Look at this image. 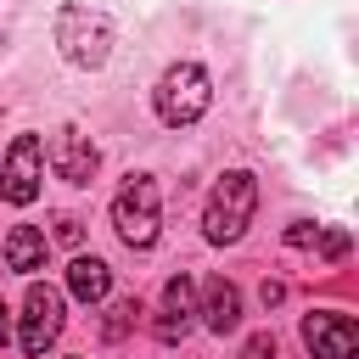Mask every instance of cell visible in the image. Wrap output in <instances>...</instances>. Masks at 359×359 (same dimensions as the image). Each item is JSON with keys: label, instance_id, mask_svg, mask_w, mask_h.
<instances>
[{"label": "cell", "instance_id": "cell-1", "mask_svg": "<svg viewBox=\"0 0 359 359\" xmlns=\"http://www.w3.org/2000/svg\"><path fill=\"white\" fill-rule=\"evenodd\" d=\"M252 208H258V180H252L247 168H230V174L213 185V196H208V213H202V230H208V241H236V236L247 230Z\"/></svg>", "mask_w": 359, "mask_h": 359}, {"label": "cell", "instance_id": "cell-2", "mask_svg": "<svg viewBox=\"0 0 359 359\" xmlns=\"http://www.w3.org/2000/svg\"><path fill=\"white\" fill-rule=\"evenodd\" d=\"M112 224H118L123 247H151V241H157V224H163V196H157V180L129 174V180H123V191L112 196Z\"/></svg>", "mask_w": 359, "mask_h": 359}, {"label": "cell", "instance_id": "cell-3", "mask_svg": "<svg viewBox=\"0 0 359 359\" xmlns=\"http://www.w3.org/2000/svg\"><path fill=\"white\" fill-rule=\"evenodd\" d=\"M213 107V84H208V73L196 67V62H174L163 79H157V118L163 123H196L202 112Z\"/></svg>", "mask_w": 359, "mask_h": 359}, {"label": "cell", "instance_id": "cell-4", "mask_svg": "<svg viewBox=\"0 0 359 359\" xmlns=\"http://www.w3.org/2000/svg\"><path fill=\"white\" fill-rule=\"evenodd\" d=\"M56 45L73 67H101L112 56V28L101 11H84V6H62L56 11Z\"/></svg>", "mask_w": 359, "mask_h": 359}, {"label": "cell", "instance_id": "cell-5", "mask_svg": "<svg viewBox=\"0 0 359 359\" xmlns=\"http://www.w3.org/2000/svg\"><path fill=\"white\" fill-rule=\"evenodd\" d=\"M39 180H45V146H39V135H17L11 151H6V163H0V191H6V202L28 208V202L39 196Z\"/></svg>", "mask_w": 359, "mask_h": 359}, {"label": "cell", "instance_id": "cell-6", "mask_svg": "<svg viewBox=\"0 0 359 359\" xmlns=\"http://www.w3.org/2000/svg\"><path fill=\"white\" fill-rule=\"evenodd\" d=\"M56 337H62V292L45 286V280H28V297H22V353L39 359Z\"/></svg>", "mask_w": 359, "mask_h": 359}, {"label": "cell", "instance_id": "cell-7", "mask_svg": "<svg viewBox=\"0 0 359 359\" xmlns=\"http://www.w3.org/2000/svg\"><path fill=\"white\" fill-rule=\"evenodd\" d=\"M303 348L314 353V359H353V348H359V325L348 320V314H309L303 320Z\"/></svg>", "mask_w": 359, "mask_h": 359}, {"label": "cell", "instance_id": "cell-8", "mask_svg": "<svg viewBox=\"0 0 359 359\" xmlns=\"http://www.w3.org/2000/svg\"><path fill=\"white\" fill-rule=\"evenodd\" d=\"M95 146L79 135V129H56L50 135V168H56V180H67V185H90L95 180Z\"/></svg>", "mask_w": 359, "mask_h": 359}, {"label": "cell", "instance_id": "cell-9", "mask_svg": "<svg viewBox=\"0 0 359 359\" xmlns=\"http://www.w3.org/2000/svg\"><path fill=\"white\" fill-rule=\"evenodd\" d=\"M191 314H196V286H191L185 275H174V280L163 286V320H157V337H163V342L185 337V331H191Z\"/></svg>", "mask_w": 359, "mask_h": 359}, {"label": "cell", "instance_id": "cell-10", "mask_svg": "<svg viewBox=\"0 0 359 359\" xmlns=\"http://www.w3.org/2000/svg\"><path fill=\"white\" fill-rule=\"evenodd\" d=\"M196 314L208 320V331H219V337H224V331H236V325H241V292H236L230 280H208V286H202V309H196Z\"/></svg>", "mask_w": 359, "mask_h": 359}, {"label": "cell", "instance_id": "cell-11", "mask_svg": "<svg viewBox=\"0 0 359 359\" xmlns=\"http://www.w3.org/2000/svg\"><path fill=\"white\" fill-rule=\"evenodd\" d=\"M67 292H73L79 303H101V297L112 292V269H107L101 258H73V264H67Z\"/></svg>", "mask_w": 359, "mask_h": 359}, {"label": "cell", "instance_id": "cell-12", "mask_svg": "<svg viewBox=\"0 0 359 359\" xmlns=\"http://www.w3.org/2000/svg\"><path fill=\"white\" fill-rule=\"evenodd\" d=\"M6 264L22 269V275H34V269L45 264V236H39L34 224H17V230L6 236Z\"/></svg>", "mask_w": 359, "mask_h": 359}, {"label": "cell", "instance_id": "cell-13", "mask_svg": "<svg viewBox=\"0 0 359 359\" xmlns=\"http://www.w3.org/2000/svg\"><path fill=\"white\" fill-rule=\"evenodd\" d=\"M241 359H275V337H269V331H258V337H247V348H241Z\"/></svg>", "mask_w": 359, "mask_h": 359}, {"label": "cell", "instance_id": "cell-14", "mask_svg": "<svg viewBox=\"0 0 359 359\" xmlns=\"http://www.w3.org/2000/svg\"><path fill=\"white\" fill-rule=\"evenodd\" d=\"M11 337V309H6V297H0V342Z\"/></svg>", "mask_w": 359, "mask_h": 359}]
</instances>
